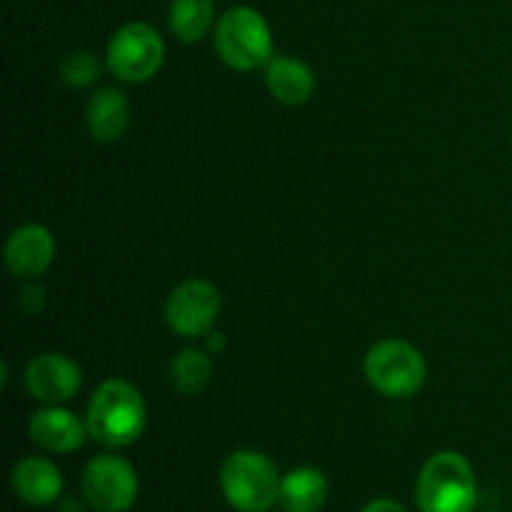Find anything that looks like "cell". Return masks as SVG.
Returning <instances> with one entry per match:
<instances>
[{
	"mask_svg": "<svg viewBox=\"0 0 512 512\" xmlns=\"http://www.w3.org/2000/svg\"><path fill=\"white\" fill-rule=\"evenodd\" d=\"M148 423V405L133 383L108 378L95 388L85 413V425L95 443L105 448H128L143 435Z\"/></svg>",
	"mask_w": 512,
	"mask_h": 512,
	"instance_id": "6da1fadb",
	"label": "cell"
},
{
	"mask_svg": "<svg viewBox=\"0 0 512 512\" xmlns=\"http://www.w3.org/2000/svg\"><path fill=\"white\" fill-rule=\"evenodd\" d=\"M415 503L423 512H473L478 480L470 460L455 450L435 453L420 470Z\"/></svg>",
	"mask_w": 512,
	"mask_h": 512,
	"instance_id": "7a4b0ae2",
	"label": "cell"
},
{
	"mask_svg": "<svg viewBox=\"0 0 512 512\" xmlns=\"http://www.w3.org/2000/svg\"><path fill=\"white\" fill-rule=\"evenodd\" d=\"M280 475L260 450H233L220 465V490L233 510L270 512L280 500Z\"/></svg>",
	"mask_w": 512,
	"mask_h": 512,
	"instance_id": "3957f363",
	"label": "cell"
},
{
	"mask_svg": "<svg viewBox=\"0 0 512 512\" xmlns=\"http://www.w3.org/2000/svg\"><path fill=\"white\" fill-rule=\"evenodd\" d=\"M215 50L228 68L250 73L273 58V30L260 10L233 5L215 25Z\"/></svg>",
	"mask_w": 512,
	"mask_h": 512,
	"instance_id": "277c9868",
	"label": "cell"
},
{
	"mask_svg": "<svg viewBox=\"0 0 512 512\" xmlns=\"http://www.w3.org/2000/svg\"><path fill=\"white\" fill-rule=\"evenodd\" d=\"M363 370L373 390L385 398H410L428 378L425 355L413 343L398 338L375 343L365 355Z\"/></svg>",
	"mask_w": 512,
	"mask_h": 512,
	"instance_id": "5b68a950",
	"label": "cell"
},
{
	"mask_svg": "<svg viewBox=\"0 0 512 512\" xmlns=\"http://www.w3.org/2000/svg\"><path fill=\"white\" fill-rule=\"evenodd\" d=\"M165 63V43L158 30L143 20L120 25L105 50V65L123 83H145Z\"/></svg>",
	"mask_w": 512,
	"mask_h": 512,
	"instance_id": "8992f818",
	"label": "cell"
},
{
	"mask_svg": "<svg viewBox=\"0 0 512 512\" xmlns=\"http://www.w3.org/2000/svg\"><path fill=\"white\" fill-rule=\"evenodd\" d=\"M140 495L133 465L115 453L95 455L83 470V498L98 512H128Z\"/></svg>",
	"mask_w": 512,
	"mask_h": 512,
	"instance_id": "52a82bcc",
	"label": "cell"
},
{
	"mask_svg": "<svg viewBox=\"0 0 512 512\" xmlns=\"http://www.w3.org/2000/svg\"><path fill=\"white\" fill-rule=\"evenodd\" d=\"M220 308H223V298L210 280L188 278L170 290L165 298L163 315L175 335L200 338L213 330Z\"/></svg>",
	"mask_w": 512,
	"mask_h": 512,
	"instance_id": "ba28073f",
	"label": "cell"
},
{
	"mask_svg": "<svg viewBox=\"0 0 512 512\" xmlns=\"http://www.w3.org/2000/svg\"><path fill=\"white\" fill-rule=\"evenodd\" d=\"M25 388L38 403L65 405L78 395L83 385V370L63 353H40L25 368Z\"/></svg>",
	"mask_w": 512,
	"mask_h": 512,
	"instance_id": "9c48e42d",
	"label": "cell"
},
{
	"mask_svg": "<svg viewBox=\"0 0 512 512\" xmlns=\"http://www.w3.org/2000/svg\"><path fill=\"white\" fill-rule=\"evenodd\" d=\"M55 260V238L50 228L40 223L18 225L8 235L3 248V263L13 278L38 280L48 273Z\"/></svg>",
	"mask_w": 512,
	"mask_h": 512,
	"instance_id": "30bf717a",
	"label": "cell"
},
{
	"mask_svg": "<svg viewBox=\"0 0 512 512\" xmlns=\"http://www.w3.org/2000/svg\"><path fill=\"white\" fill-rule=\"evenodd\" d=\"M28 433L35 445L55 455L75 453L90 435L85 420L63 405H45L35 410L28 420Z\"/></svg>",
	"mask_w": 512,
	"mask_h": 512,
	"instance_id": "8fae6325",
	"label": "cell"
},
{
	"mask_svg": "<svg viewBox=\"0 0 512 512\" xmlns=\"http://www.w3.org/2000/svg\"><path fill=\"white\" fill-rule=\"evenodd\" d=\"M10 488L25 505L45 508V505L58 503L60 495H63V473L53 460L28 455L13 465Z\"/></svg>",
	"mask_w": 512,
	"mask_h": 512,
	"instance_id": "7c38bea8",
	"label": "cell"
},
{
	"mask_svg": "<svg viewBox=\"0 0 512 512\" xmlns=\"http://www.w3.org/2000/svg\"><path fill=\"white\" fill-rule=\"evenodd\" d=\"M88 133L98 143H115L125 135L130 123V103L125 93L115 85H103L95 90L85 108Z\"/></svg>",
	"mask_w": 512,
	"mask_h": 512,
	"instance_id": "4fadbf2b",
	"label": "cell"
},
{
	"mask_svg": "<svg viewBox=\"0 0 512 512\" xmlns=\"http://www.w3.org/2000/svg\"><path fill=\"white\" fill-rule=\"evenodd\" d=\"M265 85L278 103L305 105L315 93V73L303 60L273 55L265 65Z\"/></svg>",
	"mask_w": 512,
	"mask_h": 512,
	"instance_id": "5bb4252c",
	"label": "cell"
},
{
	"mask_svg": "<svg viewBox=\"0 0 512 512\" xmlns=\"http://www.w3.org/2000/svg\"><path fill=\"white\" fill-rule=\"evenodd\" d=\"M328 478L318 468L300 465L280 480V505L285 512H320L328 503Z\"/></svg>",
	"mask_w": 512,
	"mask_h": 512,
	"instance_id": "9a60e30c",
	"label": "cell"
},
{
	"mask_svg": "<svg viewBox=\"0 0 512 512\" xmlns=\"http://www.w3.org/2000/svg\"><path fill=\"white\" fill-rule=\"evenodd\" d=\"M215 23V0H173L168 10L170 33L180 43H198Z\"/></svg>",
	"mask_w": 512,
	"mask_h": 512,
	"instance_id": "2e32d148",
	"label": "cell"
},
{
	"mask_svg": "<svg viewBox=\"0 0 512 512\" xmlns=\"http://www.w3.org/2000/svg\"><path fill=\"white\" fill-rule=\"evenodd\" d=\"M213 380V360L208 350L185 348L170 360V385L175 393L193 398L200 395Z\"/></svg>",
	"mask_w": 512,
	"mask_h": 512,
	"instance_id": "e0dca14e",
	"label": "cell"
},
{
	"mask_svg": "<svg viewBox=\"0 0 512 512\" xmlns=\"http://www.w3.org/2000/svg\"><path fill=\"white\" fill-rule=\"evenodd\" d=\"M100 70H103V65H100L98 55L90 53V50H75L60 63V80L68 88H88L98 80Z\"/></svg>",
	"mask_w": 512,
	"mask_h": 512,
	"instance_id": "ac0fdd59",
	"label": "cell"
},
{
	"mask_svg": "<svg viewBox=\"0 0 512 512\" xmlns=\"http://www.w3.org/2000/svg\"><path fill=\"white\" fill-rule=\"evenodd\" d=\"M43 305H45V290L40 288V285H35V280H28L23 295H20V308H23L25 313L35 315L43 310Z\"/></svg>",
	"mask_w": 512,
	"mask_h": 512,
	"instance_id": "d6986e66",
	"label": "cell"
},
{
	"mask_svg": "<svg viewBox=\"0 0 512 512\" xmlns=\"http://www.w3.org/2000/svg\"><path fill=\"white\" fill-rule=\"evenodd\" d=\"M360 512H408V510H405L400 503H395V500L378 498V500H370V503Z\"/></svg>",
	"mask_w": 512,
	"mask_h": 512,
	"instance_id": "ffe728a7",
	"label": "cell"
},
{
	"mask_svg": "<svg viewBox=\"0 0 512 512\" xmlns=\"http://www.w3.org/2000/svg\"><path fill=\"white\" fill-rule=\"evenodd\" d=\"M203 338H205V350H208L210 355L220 353V350L225 348V338L223 333H218V330H210V333L203 335Z\"/></svg>",
	"mask_w": 512,
	"mask_h": 512,
	"instance_id": "44dd1931",
	"label": "cell"
},
{
	"mask_svg": "<svg viewBox=\"0 0 512 512\" xmlns=\"http://www.w3.org/2000/svg\"><path fill=\"white\" fill-rule=\"evenodd\" d=\"M58 512H85V508H83V503H80V500L65 498V500H60Z\"/></svg>",
	"mask_w": 512,
	"mask_h": 512,
	"instance_id": "7402d4cb",
	"label": "cell"
},
{
	"mask_svg": "<svg viewBox=\"0 0 512 512\" xmlns=\"http://www.w3.org/2000/svg\"><path fill=\"white\" fill-rule=\"evenodd\" d=\"M510 138H512V123H510Z\"/></svg>",
	"mask_w": 512,
	"mask_h": 512,
	"instance_id": "603a6c76",
	"label": "cell"
}]
</instances>
